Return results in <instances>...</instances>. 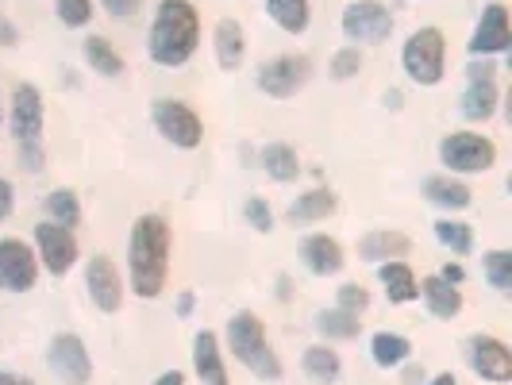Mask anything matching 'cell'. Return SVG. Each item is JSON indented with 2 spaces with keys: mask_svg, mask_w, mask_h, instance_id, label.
<instances>
[{
  "mask_svg": "<svg viewBox=\"0 0 512 385\" xmlns=\"http://www.w3.org/2000/svg\"><path fill=\"white\" fill-rule=\"evenodd\" d=\"M170 251H174V235L162 216H139L131 228L128 247V270L131 289L139 297L154 301L166 289V274H170Z\"/></svg>",
  "mask_w": 512,
  "mask_h": 385,
  "instance_id": "cell-1",
  "label": "cell"
},
{
  "mask_svg": "<svg viewBox=\"0 0 512 385\" xmlns=\"http://www.w3.org/2000/svg\"><path fill=\"white\" fill-rule=\"evenodd\" d=\"M201 39V20L189 0H162L151 24V58L158 66H185Z\"/></svg>",
  "mask_w": 512,
  "mask_h": 385,
  "instance_id": "cell-2",
  "label": "cell"
},
{
  "mask_svg": "<svg viewBox=\"0 0 512 385\" xmlns=\"http://www.w3.org/2000/svg\"><path fill=\"white\" fill-rule=\"evenodd\" d=\"M43 97L35 85H16L12 93V135H16V151H20V166L27 174H39L47 151H43Z\"/></svg>",
  "mask_w": 512,
  "mask_h": 385,
  "instance_id": "cell-3",
  "label": "cell"
},
{
  "mask_svg": "<svg viewBox=\"0 0 512 385\" xmlns=\"http://www.w3.org/2000/svg\"><path fill=\"white\" fill-rule=\"evenodd\" d=\"M228 347H231V355L243 362L251 374L266 378V382H278V378H282V359L274 355V347H270V339H266V328H262V320H258L255 312L231 316Z\"/></svg>",
  "mask_w": 512,
  "mask_h": 385,
  "instance_id": "cell-4",
  "label": "cell"
},
{
  "mask_svg": "<svg viewBox=\"0 0 512 385\" xmlns=\"http://www.w3.org/2000/svg\"><path fill=\"white\" fill-rule=\"evenodd\" d=\"M401 62H405V74L416 85H439L443 70H447V39H443V31L439 27L412 31V39L401 51Z\"/></svg>",
  "mask_w": 512,
  "mask_h": 385,
  "instance_id": "cell-5",
  "label": "cell"
},
{
  "mask_svg": "<svg viewBox=\"0 0 512 385\" xmlns=\"http://www.w3.org/2000/svg\"><path fill=\"white\" fill-rule=\"evenodd\" d=\"M439 158L451 174H486L497 162V143L474 131H455L439 143Z\"/></svg>",
  "mask_w": 512,
  "mask_h": 385,
  "instance_id": "cell-6",
  "label": "cell"
},
{
  "mask_svg": "<svg viewBox=\"0 0 512 385\" xmlns=\"http://www.w3.org/2000/svg\"><path fill=\"white\" fill-rule=\"evenodd\" d=\"M308 77H312V58L308 54H282V58H274L258 70V89L274 101H289L305 89Z\"/></svg>",
  "mask_w": 512,
  "mask_h": 385,
  "instance_id": "cell-7",
  "label": "cell"
},
{
  "mask_svg": "<svg viewBox=\"0 0 512 385\" xmlns=\"http://www.w3.org/2000/svg\"><path fill=\"white\" fill-rule=\"evenodd\" d=\"M151 116H154V128L162 131V139H170L174 147H185V151L201 147V139H205V124H201V116H197L189 104L154 101Z\"/></svg>",
  "mask_w": 512,
  "mask_h": 385,
  "instance_id": "cell-8",
  "label": "cell"
},
{
  "mask_svg": "<svg viewBox=\"0 0 512 385\" xmlns=\"http://www.w3.org/2000/svg\"><path fill=\"white\" fill-rule=\"evenodd\" d=\"M393 31V12L378 0H355L343 12V35L355 43H385Z\"/></svg>",
  "mask_w": 512,
  "mask_h": 385,
  "instance_id": "cell-9",
  "label": "cell"
},
{
  "mask_svg": "<svg viewBox=\"0 0 512 385\" xmlns=\"http://www.w3.org/2000/svg\"><path fill=\"white\" fill-rule=\"evenodd\" d=\"M47 362H51V370L66 385H89V378H93V362H89V351H85L81 335H74V332L54 335L51 351H47Z\"/></svg>",
  "mask_w": 512,
  "mask_h": 385,
  "instance_id": "cell-10",
  "label": "cell"
},
{
  "mask_svg": "<svg viewBox=\"0 0 512 385\" xmlns=\"http://www.w3.org/2000/svg\"><path fill=\"white\" fill-rule=\"evenodd\" d=\"M466 359H470V366L486 382H497V385L512 382V351L497 335H470L466 339Z\"/></svg>",
  "mask_w": 512,
  "mask_h": 385,
  "instance_id": "cell-11",
  "label": "cell"
},
{
  "mask_svg": "<svg viewBox=\"0 0 512 385\" xmlns=\"http://www.w3.org/2000/svg\"><path fill=\"white\" fill-rule=\"evenodd\" d=\"M39 278V262L24 239H0V289L27 293Z\"/></svg>",
  "mask_w": 512,
  "mask_h": 385,
  "instance_id": "cell-12",
  "label": "cell"
},
{
  "mask_svg": "<svg viewBox=\"0 0 512 385\" xmlns=\"http://www.w3.org/2000/svg\"><path fill=\"white\" fill-rule=\"evenodd\" d=\"M35 243H39V258H43V266L51 270L54 278L70 274V266L77 262L74 228H62V224H39V228H35Z\"/></svg>",
  "mask_w": 512,
  "mask_h": 385,
  "instance_id": "cell-13",
  "label": "cell"
},
{
  "mask_svg": "<svg viewBox=\"0 0 512 385\" xmlns=\"http://www.w3.org/2000/svg\"><path fill=\"white\" fill-rule=\"evenodd\" d=\"M85 285H89V297L101 312H120L124 305V282H120V270L112 266L108 255H93L85 266Z\"/></svg>",
  "mask_w": 512,
  "mask_h": 385,
  "instance_id": "cell-14",
  "label": "cell"
},
{
  "mask_svg": "<svg viewBox=\"0 0 512 385\" xmlns=\"http://www.w3.org/2000/svg\"><path fill=\"white\" fill-rule=\"evenodd\" d=\"M512 47V31H509V8L501 0L486 4L482 12V24L470 39V54H505Z\"/></svg>",
  "mask_w": 512,
  "mask_h": 385,
  "instance_id": "cell-15",
  "label": "cell"
},
{
  "mask_svg": "<svg viewBox=\"0 0 512 385\" xmlns=\"http://www.w3.org/2000/svg\"><path fill=\"white\" fill-rule=\"evenodd\" d=\"M412 239L405 231H370L359 239V258L362 262H393V258L409 255Z\"/></svg>",
  "mask_w": 512,
  "mask_h": 385,
  "instance_id": "cell-16",
  "label": "cell"
},
{
  "mask_svg": "<svg viewBox=\"0 0 512 385\" xmlns=\"http://www.w3.org/2000/svg\"><path fill=\"white\" fill-rule=\"evenodd\" d=\"M301 258L312 274L328 278V274H339L343 270V247L335 243L332 235H308L301 243Z\"/></svg>",
  "mask_w": 512,
  "mask_h": 385,
  "instance_id": "cell-17",
  "label": "cell"
},
{
  "mask_svg": "<svg viewBox=\"0 0 512 385\" xmlns=\"http://www.w3.org/2000/svg\"><path fill=\"white\" fill-rule=\"evenodd\" d=\"M193 366H197V374H201L205 385H231L228 370H224V359H220L216 332H201L193 339Z\"/></svg>",
  "mask_w": 512,
  "mask_h": 385,
  "instance_id": "cell-18",
  "label": "cell"
},
{
  "mask_svg": "<svg viewBox=\"0 0 512 385\" xmlns=\"http://www.w3.org/2000/svg\"><path fill=\"white\" fill-rule=\"evenodd\" d=\"M420 293H424V301H428V312H432V316H439V320H455V316L462 312L459 285L443 282L439 274L424 278V282H420Z\"/></svg>",
  "mask_w": 512,
  "mask_h": 385,
  "instance_id": "cell-19",
  "label": "cell"
},
{
  "mask_svg": "<svg viewBox=\"0 0 512 385\" xmlns=\"http://www.w3.org/2000/svg\"><path fill=\"white\" fill-rule=\"evenodd\" d=\"M382 285H385V297L393 305H409L420 297V285H416V274H412L409 262L393 258V262H382Z\"/></svg>",
  "mask_w": 512,
  "mask_h": 385,
  "instance_id": "cell-20",
  "label": "cell"
},
{
  "mask_svg": "<svg viewBox=\"0 0 512 385\" xmlns=\"http://www.w3.org/2000/svg\"><path fill=\"white\" fill-rule=\"evenodd\" d=\"M497 101H501V93H497V81L493 77L470 81L466 93H462V116L474 120V124H482V120H489L497 112Z\"/></svg>",
  "mask_w": 512,
  "mask_h": 385,
  "instance_id": "cell-21",
  "label": "cell"
},
{
  "mask_svg": "<svg viewBox=\"0 0 512 385\" xmlns=\"http://www.w3.org/2000/svg\"><path fill=\"white\" fill-rule=\"evenodd\" d=\"M216 58L224 70H239L243 66V54H247V39H243V27L235 20H220L216 24Z\"/></svg>",
  "mask_w": 512,
  "mask_h": 385,
  "instance_id": "cell-22",
  "label": "cell"
},
{
  "mask_svg": "<svg viewBox=\"0 0 512 385\" xmlns=\"http://www.w3.org/2000/svg\"><path fill=\"white\" fill-rule=\"evenodd\" d=\"M424 193H428V201L439 208H451V212H462V208H470V189L462 185L459 178H447V174H436V178L424 181Z\"/></svg>",
  "mask_w": 512,
  "mask_h": 385,
  "instance_id": "cell-23",
  "label": "cell"
},
{
  "mask_svg": "<svg viewBox=\"0 0 512 385\" xmlns=\"http://www.w3.org/2000/svg\"><path fill=\"white\" fill-rule=\"evenodd\" d=\"M335 208H339V197H335L332 189H312V193H305L297 205L289 208V220L293 224H312V220L332 216Z\"/></svg>",
  "mask_w": 512,
  "mask_h": 385,
  "instance_id": "cell-24",
  "label": "cell"
},
{
  "mask_svg": "<svg viewBox=\"0 0 512 385\" xmlns=\"http://www.w3.org/2000/svg\"><path fill=\"white\" fill-rule=\"evenodd\" d=\"M266 12H270V20L289 31V35H301L312 20V8H308V0H266Z\"/></svg>",
  "mask_w": 512,
  "mask_h": 385,
  "instance_id": "cell-25",
  "label": "cell"
},
{
  "mask_svg": "<svg viewBox=\"0 0 512 385\" xmlns=\"http://www.w3.org/2000/svg\"><path fill=\"white\" fill-rule=\"evenodd\" d=\"M301 362H305V374L316 385H332V382H339V374H343V359L335 355L332 347H308Z\"/></svg>",
  "mask_w": 512,
  "mask_h": 385,
  "instance_id": "cell-26",
  "label": "cell"
},
{
  "mask_svg": "<svg viewBox=\"0 0 512 385\" xmlns=\"http://www.w3.org/2000/svg\"><path fill=\"white\" fill-rule=\"evenodd\" d=\"M262 166H266V174L274 181H293L301 174V158H297V151L289 143H270L262 151Z\"/></svg>",
  "mask_w": 512,
  "mask_h": 385,
  "instance_id": "cell-27",
  "label": "cell"
},
{
  "mask_svg": "<svg viewBox=\"0 0 512 385\" xmlns=\"http://www.w3.org/2000/svg\"><path fill=\"white\" fill-rule=\"evenodd\" d=\"M370 355H374V362L378 366H401V362L412 355V343L405 339V335H397V332H378L374 335V343H370Z\"/></svg>",
  "mask_w": 512,
  "mask_h": 385,
  "instance_id": "cell-28",
  "label": "cell"
},
{
  "mask_svg": "<svg viewBox=\"0 0 512 385\" xmlns=\"http://www.w3.org/2000/svg\"><path fill=\"white\" fill-rule=\"evenodd\" d=\"M85 58H89V66L104 77L124 74V58L112 51V43H108L104 35H89V39H85Z\"/></svg>",
  "mask_w": 512,
  "mask_h": 385,
  "instance_id": "cell-29",
  "label": "cell"
},
{
  "mask_svg": "<svg viewBox=\"0 0 512 385\" xmlns=\"http://www.w3.org/2000/svg\"><path fill=\"white\" fill-rule=\"evenodd\" d=\"M316 332L328 335V339H355L362 332V320L343 312V308H332V312H320L316 316Z\"/></svg>",
  "mask_w": 512,
  "mask_h": 385,
  "instance_id": "cell-30",
  "label": "cell"
},
{
  "mask_svg": "<svg viewBox=\"0 0 512 385\" xmlns=\"http://www.w3.org/2000/svg\"><path fill=\"white\" fill-rule=\"evenodd\" d=\"M47 212H51L54 224H62V228H77L81 224V205H77L74 189H54L51 197H47Z\"/></svg>",
  "mask_w": 512,
  "mask_h": 385,
  "instance_id": "cell-31",
  "label": "cell"
},
{
  "mask_svg": "<svg viewBox=\"0 0 512 385\" xmlns=\"http://www.w3.org/2000/svg\"><path fill=\"white\" fill-rule=\"evenodd\" d=\"M436 239L443 247H451L455 255H470L474 251V231H470V224H459V220H439Z\"/></svg>",
  "mask_w": 512,
  "mask_h": 385,
  "instance_id": "cell-32",
  "label": "cell"
},
{
  "mask_svg": "<svg viewBox=\"0 0 512 385\" xmlns=\"http://www.w3.org/2000/svg\"><path fill=\"white\" fill-rule=\"evenodd\" d=\"M486 278L497 293H509V285H512V255L509 251H489L486 255Z\"/></svg>",
  "mask_w": 512,
  "mask_h": 385,
  "instance_id": "cell-33",
  "label": "cell"
},
{
  "mask_svg": "<svg viewBox=\"0 0 512 385\" xmlns=\"http://www.w3.org/2000/svg\"><path fill=\"white\" fill-rule=\"evenodd\" d=\"M58 20L66 27H85L93 20V4L89 0H58Z\"/></svg>",
  "mask_w": 512,
  "mask_h": 385,
  "instance_id": "cell-34",
  "label": "cell"
},
{
  "mask_svg": "<svg viewBox=\"0 0 512 385\" xmlns=\"http://www.w3.org/2000/svg\"><path fill=\"white\" fill-rule=\"evenodd\" d=\"M362 70V54L359 47H347V51H339L332 58V77H339V81H347V77H355Z\"/></svg>",
  "mask_w": 512,
  "mask_h": 385,
  "instance_id": "cell-35",
  "label": "cell"
},
{
  "mask_svg": "<svg viewBox=\"0 0 512 385\" xmlns=\"http://www.w3.org/2000/svg\"><path fill=\"white\" fill-rule=\"evenodd\" d=\"M366 305H370V293L362 285H339V308L343 312L359 316V312H366Z\"/></svg>",
  "mask_w": 512,
  "mask_h": 385,
  "instance_id": "cell-36",
  "label": "cell"
},
{
  "mask_svg": "<svg viewBox=\"0 0 512 385\" xmlns=\"http://www.w3.org/2000/svg\"><path fill=\"white\" fill-rule=\"evenodd\" d=\"M243 212H247V224H251L255 231H270V228H274V212H270V205H266L262 197H251Z\"/></svg>",
  "mask_w": 512,
  "mask_h": 385,
  "instance_id": "cell-37",
  "label": "cell"
},
{
  "mask_svg": "<svg viewBox=\"0 0 512 385\" xmlns=\"http://www.w3.org/2000/svg\"><path fill=\"white\" fill-rule=\"evenodd\" d=\"M108 8V16H120V20H131L139 12V0H101Z\"/></svg>",
  "mask_w": 512,
  "mask_h": 385,
  "instance_id": "cell-38",
  "label": "cell"
},
{
  "mask_svg": "<svg viewBox=\"0 0 512 385\" xmlns=\"http://www.w3.org/2000/svg\"><path fill=\"white\" fill-rule=\"evenodd\" d=\"M12 205H16V193H12V185L0 178V220H8L12 216Z\"/></svg>",
  "mask_w": 512,
  "mask_h": 385,
  "instance_id": "cell-39",
  "label": "cell"
},
{
  "mask_svg": "<svg viewBox=\"0 0 512 385\" xmlns=\"http://www.w3.org/2000/svg\"><path fill=\"white\" fill-rule=\"evenodd\" d=\"M20 39V31H16V24L8 20V16H0V47H12Z\"/></svg>",
  "mask_w": 512,
  "mask_h": 385,
  "instance_id": "cell-40",
  "label": "cell"
},
{
  "mask_svg": "<svg viewBox=\"0 0 512 385\" xmlns=\"http://www.w3.org/2000/svg\"><path fill=\"white\" fill-rule=\"evenodd\" d=\"M439 278H443V282H451V285H462V282H466V270H462V266H455V262H447Z\"/></svg>",
  "mask_w": 512,
  "mask_h": 385,
  "instance_id": "cell-41",
  "label": "cell"
},
{
  "mask_svg": "<svg viewBox=\"0 0 512 385\" xmlns=\"http://www.w3.org/2000/svg\"><path fill=\"white\" fill-rule=\"evenodd\" d=\"M482 77H497V66H493V62H482V66H478V62H474V66H470V81H482Z\"/></svg>",
  "mask_w": 512,
  "mask_h": 385,
  "instance_id": "cell-42",
  "label": "cell"
},
{
  "mask_svg": "<svg viewBox=\"0 0 512 385\" xmlns=\"http://www.w3.org/2000/svg\"><path fill=\"white\" fill-rule=\"evenodd\" d=\"M154 385H185V378H181V370H166Z\"/></svg>",
  "mask_w": 512,
  "mask_h": 385,
  "instance_id": "cell-43",
  "label": "cell"
},
{
  "mask_svg": "<svg viewBox=\"0 0 512 385\" xmlns=\"http://www.w3.org/2000/svg\"><path fill=\"white\" fill-rule=\"evenodd\" d=\"M0 385H35L31 378H20V374H4L0 370Z\"/></svg>",
  "mask_w": 512,
  "mask_h": 385,
  "instance_id": "cell-44",
  "label": "cell"
},
{
  "mask_svg": "<svg viewBox=\"0 0 512 385\" xmlns=\"http://www.w3.org/2000/svg\"><path fill=\"white\" fill-rule=\"evenodd\" d=\"M193 312V293H181L178 297V316H189Z\"/></svg>",
  "mask_w": 512,
  "mask_h": 385,
  "instance_id": "cell-45",
  "label": "cell"
},
{
  "mask_svg": "<svg viewBox=\"0 0 512 385\" xmlns=\"http://www.w3.org/2000/svg\"><path fill=\"white\" fill-rule=\"evenodd\" d=\"M420 378H424V370H420V366H409V370H405V382L409 385H416Z\"/></svg>",
  "mask_w": 512,
  "mask_h": 385,
  "instance_id": "cell-46",
  "label": "cell"
},
{
  "mask_svg": "<svg viewBox=\"0 0 512 385\" xmlns=\"http://www.w3.org/2000/svg\"><path fill=\"white\" fill-rule=\"evenodd\" d=\"M428 385H455V374H439L436 382H428Z\"/></svg>",
  "mask_w": 512,
  "mask_h": 385,
  "instance_id": "cell-47",
  "label": "cell"
}]
</instances>
